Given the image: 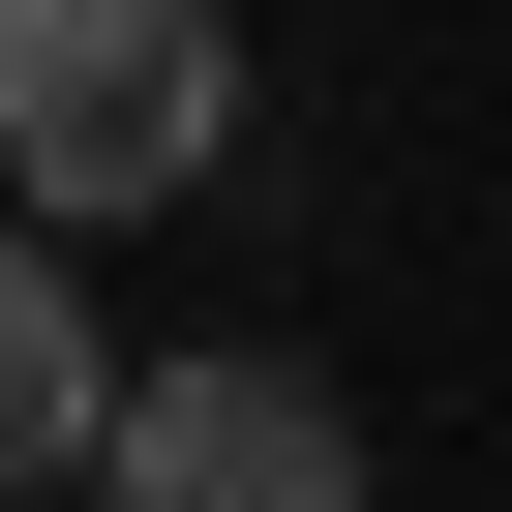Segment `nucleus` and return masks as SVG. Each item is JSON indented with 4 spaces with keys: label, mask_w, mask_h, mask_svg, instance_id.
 Segmentation results:
<instances>
[{
    "label": "nucleus",
    "mask_w": 512,
    "mask_h": 512,
    "mask_svg": "<svg viewBox=\"0 0 512 512\" xmlns=\"http://www.w3.org/2000/svg\"><path fill=\"white\" fill-rule=\"evenodd\" d=\"M91 422H121V332H91V272H61V241L0 211V512H31V482H91Z\"/></svg>",
    "instance_id": "7ed1b4c3"
},
{
    "label": "nucleus",
    "mask_w": 512,
    "mask_h": 512,
    "mask_svg": "<svg viewBox=\"0 0 512 512\" xmlns=\"http://www.w3.org/2000/svg\"><path fill=\"white\" fill-rule=\"evenodd\" d=\"M211 151H241V31L211 0H0V211H31L61 272L121 211H181Z\"/></svg>",
    "instance_id": "f257e3e1"
},
{
    "label": "nucleus",
    "mask_w": 512,
    "mask_h": 512,
    "mask_svg": "<svg viewBox=\"0 0 512 512\" xmlns=\"http://www.w3.org/2000/svg\"><path fill=\"white\" fill-rule=\"evenodd\" d=\"M91 512H362V422H332V362L211 332V362H121V422H91Z\"/></svg>",
    "instance_id": "f03ea898"
}]
</instances>
